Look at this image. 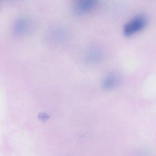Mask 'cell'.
Listing matches in <instances>:
<instances>
[{
	"label": "cell",
	"mask_w": 156,
	"mask_h": 156,
	"mask_svg": "<svg viewBox=\"0 0 156 156\" xmlns=\"http://www.w3.org/2000/svg\"><path fill=\"white\" fill-rule=\"evenodd\" d=\"M89 56V60L91 61H94L96 62V61L101 58L100 54L95 51L90 52Z\"/></svg>",
	"instance_id": "4"
},
{
	"label": "cell",
	"mask_w": 156,
	"mask_h": 156,
	"mask_svg": "<svg viewBox=\"0 0 156 156\" xmlns=\"http://www.w3.org/2000/svg\"><path fill=\"white\" fill-rule=\"evenodd\" d=\"M120 78L116 74H111L105 78L103 82L102 86L105 89H113L119 84Z\"/></svg>",
	"instance_id": "3"
},
{
	"label": "cell",
	"mask_w": 156,
	"mask_h": 156,
	"mask_svg": "<svg viewBox=\"0 0 156 156\" xmlns=\"http://www.w3.org/2000/svg\"><path fill=\"white\" fill-rule=\"evenodd\" d=\"M97 0H80L76 6L77 11L85 13L91 10L97 3Z\"/></svg>",
	"instance_id": "2"
},
{
	"label": "cell",
	"mask_w": 156,
	"mask_h": 156,
	"mask_svg": "<svg viewBox=\"0 0 156 156\" xmlns=\"http://www.w3.org/2000/svg\"><path fill=\"white\" fill-rule=\"evenodd\" d=\"M39 118L43 122H45L48 119V116L47 115L42 114L39 115Z\"/></svg>",
	"instance_id": "5"
},
{
	"label": "cell",
	"mask_w": 156,
	"mask_h": 156,
	"mask_svg": "<svg viewBox=\"0 0 156 156\" xmlns=\"http://www.w3.org/2000/svg\"><path fill=\"white\" fill-rule=\"evenodd\" d=\"M147 23V18L144 15L140 14L132 18L123 27V34L128 37L144 29Z\"/></svg>",
	"instance_id": "1"
}]
</instances>
